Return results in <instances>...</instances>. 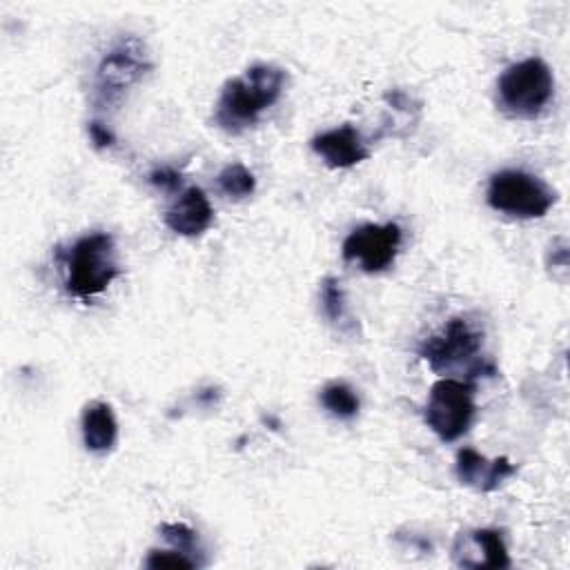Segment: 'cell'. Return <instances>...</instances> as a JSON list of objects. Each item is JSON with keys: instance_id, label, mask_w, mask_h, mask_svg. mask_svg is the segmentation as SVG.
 I'll list each match as a JSON object with an SVG mask.
<instances>
[{"instance_id": "obj_2", "label": "cell", "mask_w": 570, "mask_h": 570, "mask_svg": "<svg viewBox=\"0 0 570 570\" xmlns=\"http://www.w3.org/2000/svg\"><path fill=\"white\" fill-rule=\"evenodd\" d=\"M483 332L468 316H452L436 334L428 336L419 345V356L436 374H448L452 370L465 367L468 376L494 374V367L483 361Z\"/></svg>"}, {"instance_id": "obj_20", "label": "cell", "mask_w": 570, "mask_h": 570, "mask_svg": "<svg viewBox=\"0 0 570 570\" xmlns=\"http://www.w3.org/2000/svg\"><path fill=\"white\" fill-rule=\"evenodd\" d=\"M87 134H89L91 142H94L98 149L111 147V145L116 142V136H114V131H111L107 125L98 122V120H91V122L87 125Z\"/></svg>"}, {"instance_id": "obj_5", "label": "cell", "mask_w": 570, "mask_h": 570, "mask_svg": "<svg viewBox=\"0 0 570 570\" xmlns=\"http://www.w3.org/2000/svg\"><path fill=\"white\" fill-rule=\"evenodd\" d=\"M557 203V191L523 169H501L490 176L488 205L514 218H541Z\"/></svg>"}, {"instance_id": "obj_6", "label": "cell", "mask_w": 570, "mask_h": 570, "mask_svg": "<svg viewBox=\"0 0 570 570\" xmlns=\"http://www.w3.org/2000/svg\"><path fill=\"white\" fill-rule=\"evenodd\" d=\"M476 414L474 385L456 379H439L425 401V423L441 441H456L468 432Z\"/></svg>"}, {"instance_id": "obj_7", "label": "cell", "mask_w": 570, "mask_h": 570, "mask_svg": "<svg viewBox=\"0 0 570 570\" xmlns=\"http://www.w3.org/2000/svg\"><path fill=\"white\" fill-rule=\"evenodd\" d=\"M151 69L147 45L136 36L120 38L98 62L96 94L107 102H116L122 91L136 85Z\"/></svg>"}, {"instance_id": "obj_1", "label": "cell", "mask_w": 570, "mask_h": 570, "mask_svg": "<svg viewBox=\"0 0 570 570\" xmlns=\"http://www.w3.org/2000/svg\"><path fill=\"white\" fill-rule=\"evenodd\" d=\"M285 69L267 62H256L243 76L229 78L214 109V122L227 134H240L256 125L261 114L269 109L285 89Z\"/></svg>"}, {"instance_id": "obj_9", "label": "cell", "mask_w": 570, "mask_h": 570, "mask_svg": "<svg viewBox=\"0 0 570 570\" xmlns=\"http://www.w3.org/2000/svg\"><path fill=\"white\" fill-rule=\"evenodd\" d=\"M309 145L314 154L321 156V160L332 169H347L370 158V149L363 136L352 125L321 131L312 138Z\"/></svg>"}, {"instance_id": "obj_19", "label": "cell", "mask_w": 570, "mask_h": 570, "mask_svg": "<svg viewBox=\"0 0 570 570\" xmlns=\"http://www.w3.org/2000/svg\"><path fill=\"white\" fill-rule=\"evenodd\" d=\"M149 183L163 191H178V187L183 185V176L180 171H176L174 167H156L149 174Z\"/></svg>"}, {"instance_id": "obj_12", "label": "cell", "mask_w": 570, "mask_h": 570, "mask_svg": "<svg viewBox=\"0 0 570 570\" xmlns=\"http://www.w3.org/2000/svg\"><path fill=\"white\" fill-rule=\"evenodd\" d=\"M82 443L91 454H107L118 441V421L114 410L105 401H91L82 410L80 419Z\"/></svg>"}, {"instance_id": "obj_15", "label": "cell", "mask_w": 570, "mask_h": 570, "mask_svg": "<svg viewBox=\"0 0 570 570\" xmlns=\"http://www.w3.org/2000/svg\"><path fill=\"white\" fill-rule=\"evenodd\" d=\"M318 401L321 405L336 419L341 421H350L358 414V407H361V401L356 396V392L343 383V381H334V383H327L321 394H318Z\"/></svg>"}, {"instance_id": "obj_10", "label": "cell", "mask_w": 570, "mask_h": 570, "mask_svg": "<svg viewBox=\"0 0 570 570\" xmlns=\"http://www.w3.org/2000/svg\"><path fill=\"white\" fill-rule=\"evenodd\" d=\"M454 472L456 479L474 488L479 492H492L497 490L508 476L517 474V465L505 459H485L483 454H479L472 448H463L456 452V463H454Z\"/></svg>"}, {"instance_id": "obj_18", "label": "cell", "mask_w": 570, "mask_h": 570, "mask_svg": "<svg viewBox=\"0 0 570 570\" xmlns=\"http://www.w3.org/2000/svg\"><path fill=\"white\" fill-rule=\"evenodd\" d=\"M145 566L151 570H165V568H198L203 566V561H198L191 554H185L176 548L171 550H149Z\"/></svg>"}, {"instance_id": "obj_11", "label": "cell", "mask_w": 570, "mask_h": 570, "mask_svg": "<svg viewBox=\"0 0 570 570\" xmlns=\"http://www.w3.org/2000/svg\"><path fill=\"white\" fill-rule=\"evenodd\" d=\"M165 225L178 236H200L214 223V209L200 187H187L167 209Z\"/></svg>"}, {"instance_id": "obj_14", "label": "cell", "mask_w": 570, "mask_h": 570, "mask_svg": "<svg viewBox=\"0 0 570 570\" xmlns=\"http://www.w3.org/2000/svg\"><path fill=\"white\" fill-rule=\"evenodd\" d=\"M321 309L325 314V318L341 332H350L354 327V321L347 312V303H345V292L341 287V281L334 276L323 278L321 283Z\"/></svg>"}, {"instance_id": "obj_13", "label": "cell", "mask_w": 570, "mask_h": 570, "mask_svg": "<svg viewBox=\"0 0 570 570\" xmlns=\"http://www.w3.org/2000/svg\"><path fill=\"white\" fill-rule=\"evenodd\" d=\"M468 541L479 550V559L474 561V568H508L510 557L505 541L499 530L481 528L468 532Z\"/></svg>"}, {"instance_id": "obj_4", "label": "cell", "mask_w": 570, "mask_h": 570, "mask_svg": "<svg viewBox=\"0 0 570 570\" xmlns=\"http://www.w3.org/2000/svg\"><path fill=\"white\" fill-rule=\"evenodd\" d=\"M552 94L554 76L537 56L510 65L497 80V102L512 118H537Z\"/></svg>"}, {"instance_id": "obj_8", "label": "cell", "mask_w": 570, "mask_h": 570, "mask_svg": "<svg viewBox=\"0 0 570 570\" xmlns=\"http://www.w3.org/2000/svg\"><path fill=\"white\" fill-rule=\"evenodd\" d=\"M401 240L403 232L396 223H365L343 240V258L358 263L363 272H383L394 263Z\"/></svg>"}, {"instance_id": "obj_16", "label": "cell", "mask_w": 570, "mask_h": 570, "mask_svg": "<svg viewBox=\"0 0 570 570\" xmlns=\"http://www.w3.org/2000/svg\"><path fill=\"white\" fill-rule=\"evenodd\" d=\"M216 185H218L220 194H225L227 198L243 200V198L254 194L256 178H254V174L245 165L232 163V165L220 169V174L216 176Z\"/></svg>"}, {"instance_id": "obj_3", "label": "cell", "mask_w": 570, "mask_h": 570, "mask_svg": "<svg viewBox=\"0 0 570 570\" xmlns=\"http://www.w3.org/2000/svg\"><path fill=\"white\" fill-rule=\"evenodd\" d=\"M120 276L116 243L107 232L80 236L65 254V287L76 298L102 294Z\"/></svg>"}, {"instance_id": "obj_17", "label": "cell", "mask_w": 570, "mask_h": 570, "mask_svg": "<svg viewBox=\"0 0 570 570\" xmlns=\"http://www.w3.org/2000/svg\"><path fill=\"white\" fill-rule=\"evenodd\" d=\"M158 530L171 548H176L185 554H191V557H196L194 552H200L198 550V534L187 523H178V521L176 523H163Z\"/></svg>"}]
</instances>
